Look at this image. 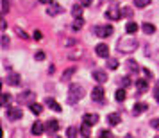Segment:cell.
<instances>
[{
  "instance_id": "cell-1",
  "label": "cell",
  "mask_w": 159,
  "mask_h": 138,
  "mask_svg": "<svg viewBox=\"0 0 159 138\" xmlns=\"http://www.w3.org/2000/svg\"><path fill=\"white\" fill-rule=\"evenodd\" d=\"M136 49H138V41H136V38H132V34L129 38H122L118 41V47H116V50L123 52V54H130V52H134Z\"/></svg>"
},
{
  "instance_id": "cell-2",
  "label": "cell",
  "mask_w": 159,
  "mask_h": 138,
  "mask_svg": "<svg viewBox=\"0 0 159 138\" xmlns=\"http://www.w3.org/2000/svg\"><path fill=\"white\" fill-rule=\"evenodd\" d=\"M82 97H84V90L80 86H77V84H72L70 90H68V102H70V104H75V102L79 101V99H82Z\"/></svg>"
},
{
  "instance_id": "cell-3",
  "label": "cell",
  "mask_w": 159,
  "mask_h": 138,
  "mask_svg": "<svg viewBox=\"0 0 159 138\" xmlns=\"http://www.w3.org/2000/svg\"><path fill=\"white\" fill-rule=\"evenodd\" d=\"M106 18H109V20H120L122 18V9L118 7L116 4H111L109 9L106 11Z\"/></svg>"
},
{
  "instance_id": "cell-4",
  "label": "cell",
  "mask_w": 159,
  "mask_h": 138,
  "mask_svg": "<svg viewBox=\"0 0 159 138\" xmlns=\"http://www.w3.org/2000/svg\"><path fill=\"white\" fill-rule=\"evenodd\" d=\"M63 13V6L61 4H57V2H50V4H47V15L48 16H57Z\"/></svg>"
},
{
  "instance_id": "cell-5",
  "label": "cell",
  "mask_w": 159,
  "mask_h": 138,
  "mask_svg": "<svg viewBox=\"0 0 159 138\" xmlns=\"http://www.w3.org/2000/svg\"><path fill=\"white\" fill-rule=\"evenodd\" d=\"M34 99H36V95L30 90H23L22 93L18 95V101L22 102V104H30V102H34Z\"/></svg>"
},
{
  "instance_id": "cell-6",
  "label": "cell",
  "mask_w": 159,
  "mask_h": 138,
  "mask_svg": "<svg viewBox=\"0 0 159 138\" xmlns=\"http://www.w3.org/2000/svg\"><path fill=\"white\" fill-rule=\"evenodd\" d=\"M95 34L100 38H107L113 34V27L111 25H98V27H95Z\"/></svg>"
},
{
  "instance_id": "cell-7",
  "label": "cell",
  "mask_w": 159,
  "mask_h": 138,
  "mask_svg": "<svg viewBox=\"0 0 159 138\" xmlns=\"http://www.w3.org/2000/svg\"><path fill=\"white\" fill-rule=\"evenodd\" d=\"M104 97H106V90L102 86H95L93 90H91V99H93L95 102H102Z\"/></svg>"
},
{
  "instance_id": "cell-8",
  "label": "cell",
  "mask_w": 159,
  "mask_h": 138,
  "mask_svg": "<svg viewBox=\"0 0 159 138\" xmlns=\"http://www.w3.org/2000/svg\"><path fill=\"white\" fill-rule=\"evenodd\" d=\"M23 117V111L20 108H7V118L9 120H18Z\"/></svg>"
},
{
  "instance_id": "cell-9",
  "label": "cell",
  "mask_w": 159,
  "mask_h": 138,
  "mask_svg": "<svg viewBox=\"0 0 159 138\" xmlns=\"http://www.w3.org/2000/svg\"><path fill=\"white\" fill-rule=\"evenodd\" d=\"M95 52H97V56H100V58H107L109 56V47L106 43H98L95 47Z\"/></svg>"
},
{
  "instance_id": "cell-10",
  "label": "cell",
  "mask_w": 159,
  "mask_h": 138,
  "mask_svg": "<svg viewBox=\"0 0 159 138\" xmlns=\"http://www.w3.org/2000/svg\"><path fill=\"white\" fill-rule=\"evenodd\" d=\"M82 122L88 124V126H95V124L98 122V115L97 113H86V115L82 117Z\"/></svg>"
},
{
  "instance_id": "cell-11",
  "label": "cell",
  "mask_w": 159,
  "mask_h": 138,
  "mask_svg": "<svg viewBox=\"0 0 159 138\" xmlns=\"http://www.w3.org/2000/svg\"><path fill=\"white\" fill-rule=\"evenodd\" d=\"M45 104H47V106H48L50 109H54L56 113H59V111L63 109L61 106H59V102L56 101V99H52V97H47V99H45Z\"/></svg>"
},
{
  "instance_id": "cell-12",
  "label": "cell",
  "mask_w": 159,
  "mask_h": 138,
  "mask_svg": "<svg viewBox=\"0 0 159 138\" xmlns=\"http://www.w3.org/2000/svg\"><path fill=\"white\" fill-rule=\"evenodd\" d=\"M45 127H47V131H48V133H57L59 122L56 120V118H48V122L45 124Z\"/></svg>"
},
{
  "instance_id": "cell-13",
  "label": "cell",
  "mask_w": 159,
  "mask_h": 138,
  "mask_svg": "<svg viewBox=\"0 0 159 138\" xmlns=\"http://www.w3.org/2000/svg\"><path fill=\"white\" fill-rule=\"evenodd\" d=\"M45 131H47V127H45L41 122H34V124H32V135L39 136V135H43Z\"/></svg>"
},
{
  "instance_id": "cell-14",
  "label": "cell",
  "mask_w": 159,
  "mask_h": 138,
  "mask_svg": "<svg viewBox=\"0 0 159 138\" xmlns=\"http://www.w3.org/2000/svg\"><path fill=\"white\" fill-rule=\"evenodd\" d=\"M147 109H148V104L147 102H138V104H134V108H132V113L134 115H139V113H143Z\"/></svg>"
},
{
  "instance_id": "cell-15",
  "label": "cell",
  "mask_w": 159,
  "mask_h": 138,
  "mask_svg": "<svg viewBox=\"0 0 159 138\" xmlns=\"http://www.w3.org/2000/svg\"><path fill=\"white\" fill-rule=\"evenodd\" d=\"M93 79L102 84V83H106V81H107V75H106V72H102V70H95V72H93Z\"/></svg>"
},
{
  "instance_id": "cell-16",
  "label": "cell",
  "mask_w": 159,
  "mask_h": 138,
  "mask_svg": "<svg viewBox=\"0 0 159 138\" xmlns=\"http://www.w3.org/2000/svg\"><path fill=\"white\" fill-rule=\"evenodd\" d=\"M7 84L18 86V84H20V75H18V74H9L7 75Z\"/></svg>"
},
{
  "instance_id": "cell-17",
  "label": "cell",
  "mask_w": 159,
  "mask_h": 138,
  "mask_svg": "<svg viewBox=\"0 0 159 138\" xmlns=\"http://www.w3.org/2000/svg\"><path fill=\"white\" fill-rule=\"evenodd\" d=\"M75 72H77V68H75V66H72V68H68V70H65V72H63L61 79H63V81H70V79H72V75Z\"/></svg>"
},
{
  "instance_id": "cell-18",
  "label": "cell",
  "mask_w": 159,
  "mask_h": 138,
  "mask_svg": "<svg viewBox=\"0 0 159 138\" xmlns=\"http://www.w3.org/2000/svg\"><path fill=\"white\" fill-rule=\"evenodd\" d=\"M107 122L111 124V126H118V124H120V115H118V113H109Z\"/></svg>"
},
{
  "instance_id": "cell-19",
  "label": "cell",
  "mask_w": 159,
  "mask_h": 138,
  "mask_svg": "<svg viewBox=\"0 0 159 138\" xmlns=\"http://www.w3.org/2000/svg\"><path fill=\"white\" fill-rule=\"evenodd\" d=\"M82 7H84L82 4H75L72 7V15L75 16V18H80V16H82Z\"/></svg>"
},
{
  "instance_id": "cell-20",
  "label": "cell",
  "mask_w": 159,
  "mask_h": 138,
  "mask_svg": "<svg viewBox=\"0 0 159 138\" xmlns=\"http://www.w3.org/2000/svg\"><path fill=\"white\" fill-rule=\"evenodd\" d=\"M136 88L139 92H147V90H148V81H145V79L136 81Z\"/></svg>"
},
{
  "instance_id": "cell-21",
  "label": "cell",
  "mask_w": 159,
  "mask_h": 138,
  "mask_svg": "<svg viewBox=\"0 0 159 138\" xmlns=\"http://www.w3.org/2000/svg\"><path fill=\"white\" fill-rule=\"evenodd\" d=\"M29 109L34 113V115H41V111H43V108H41L39 104H36V102H30V104H29Z\"/></svg>"
},
{
  "instance_id": "cell-22",
  "label": "cell",
  "mask_w": 159,
  "mask_h": 138,
  "mask_svg": "<svg viewBox=\"0 0 159 138\" xmlns=\"http://www.w3.org/2000/svg\"><path fill=\"white\" fill-rule=\"evenodd\" d=\"M80 135H82L84 138H89V136H91V126L82 124V127H80Z\"/></svg>"
},
{
  "instance_id": "cell-23",
  "label": "cell",
  "mask_w": 159,
  "mask_h": 138,
  "mask_svg": "<svg viewBox=\"0 0 159 138\" xmlns=\"http://www.w3.org/2000/svg\"><path fill=\"white\" fill-rule=\"evenodd\" d=\"M141 29H143V32H147V34H154V32H156V27L148 22H145L143 25H141Z\"/></svg>"
},
{
  "instance_id": "cell-24",
  "label": "cell",
  "mask_w": 159,
  "mask_h": 138,
  "mask_svg": "<svg viewBox=\"0 0 159 138\" xmlns=\"http://www.w3.org/2000/svg\"><path fill=\"white\" fill-rule=\"evenodd\" d=\"M115 99L118 102H122V101H125V90H123L122 86L118 88V90H116V93H115Z\"/></svg>"
},
{
  "instance_id": "cell-25",
  "label": "cell",
  "mask_w": 159,
  "mask_h": 138,
  "mask_svg": "<svg viewBox=\"0 0 159 138\" xmlns=\"http://www.w3.org/2000/svg\"><path fill=\"white\" fill-rule=\"evenodd\" d=\"M125 31H127L129 34H134V32L138 31V23L136 22H129L127 25H125Z\"/></svg>"
},
{
  "instance_id": "cell-26",
  "label": "cell",
  "mask_w": 159,
  "mask_h": 138,
  "mask_svg": "<svg viewBox=\"0 0 159 138\" xmlns=\"http://www.w3.org/2000/svg\"><path fill=\"white\" fill-rule=\"evenodd\" d=\"M82 25H84L82 18H75V22L72 23V29H73V31H79V29H82Z\"/></svg>"
},
{
  "instance_id": "cell-27",
  "label": "cell",
  "mask_w": 159,
  "mask_h": 138,
  "mask_svg": "<svg viewBox=\"0 0 159 138\" xmlns=\"http://www.w3.org/2000/svg\"><path fill=\"white\" fill-rule=\"evenodd\" d=\"M148 4H152L150 0H134V6L136 7H147Z\"/></svg>"
},
{
  "instance_id": "cell-28",
  "label": "cell",
  "mask_w": 159,
  "mask_h": 138,
  "mask_svg": "<svg viewBox=\"0 0 159 138\" xmlns=\"http://www.w3.org/2000/svg\"><path fill=\"white\" fill-rule=\"evenodd\" d=\"M127 66H129V70H132V72H138V70H139L138 63H136V61H132V59H130V61H127Z\"/></svg>"
},
{
  "instance_id": "cell-29",
  "label": "cell",
  "mask_w": 159,
  "mask_h": 138,
  "mask_svg": "<svg viewBox=\"0 0 159 138\" xmlns=\"http://www.w3.org/2000/svg\"><path fill=\"white\" fill-rule=\"evenodd\" d=\"M9 101H11V95L9 93H2V106H4V108L9 104Z\"/></svg>"
},
{
  "instance_id": "cell-30",
  "label": "cell",
  "mask_w": 159,
  "mask_h": 138,
  "mask_svg": "<svg viewBox=\"0 0 159 138\" xmlns=\"http://www.w3.org/2000/svg\"><path fill=\"white\" fill-rule=\"evenodd\" d=\"M66 136H68V138H75V136H77V129H75V127H68Z\"/></svg>"
},
{
  "instance_id": "cell-31",
  "label": "cell",
  "mask_w": 159,
  "mask_h": 138,
  "mask_svg": "<svg viewBox=\"0 0 159 138\" xmlns=\"http://www.w3.org/2000/svg\"><path fill=\"white\" fill-rule=\"evenodd\" d=\"M7 11H9V0H2V15L6 16Z\"/></svg>"
},
{
  "instance_id": "cell-32",
  "label": "cell",
  "mask_w": 159,
  "mask_h": 138,
  "mask_svg": "<svg viewBox=\"0 0 159 138\" xmlns=\"http://www.w3.org/2000/svg\"><path fill=\"white\" fill-rule=\"evenodd\" d=\"M107 66L111 70H115V68H118V61L116 59H107Z\"/></svg>"
},
{
  "instance_id": "cell-33",
  "label": "cell",
  "mask_w": 159,
  "mask_h": 138,
  "mask_svg": "<svg viewBox=\"0 0 159 138\" xmlns=\"http://www.w3.org/2000/svg\"><path fill=\"white\" fill-rule=\"evenodd\" d=\"M122 16H127V18H130V16H132V9H130V7H123V9H122Z\"/></svg>"
},
{
  "instance_id": "cell-34",
  "label": "cell",
  "mask_w": 159,
  "mask_h": 138,
  "mask_svg": "<svg viewBox=\"0 0 159 138\" xmlns=\"http://www.w3.org/2000/svg\"><path fill=\"white\" fill-rule=\"evenodd\" d=\"M100 138H111V131L102 129V131H100Z\"/></svg>"
},
{
  "instance_id": "cell-35",
  "label": "cell",
  "mask_w": 159,
  "mask_h": 138,
  "mask_svg": "<svg viewBox=\"0 0 159 138\" xmlns=\"http://www.w3.org/2000/svg\"><path fill=\"white\" fill-rule=\"evenodd\" d=\"M16 34H18V36L22 38V40H27V38H29V36H27V34H25V32H23L22 29H20V27H18V29H16Z\"/></svg>"
},
{
  "instance_id": "cell-36",
  "label": "cell",
  "mask_w": 159,
  "mask_h": 138,
  "mask_svg": "<svg viewBox=\"0 0 159 138\" xmlns=\"http://www.w3.org/2000/svg\"><path fill=\"white\" fill-rule=\"evenodd\" d=\"M150 126L154 127V129H159V118H152V120H150Z\"/></svg>"
},
{
  "instance_id": "cell-37",
  "label": "cell",
  "mask_w": 159,
  "mask_h": 138,
  "mask_svg": "<svg viewBox=\"0 0 159 138\" xmlns=\"http://www.w3.org/2000/svg\"><path fill=\"white\" fill-rule=\"evenodd\" d=\"M34 58H36V61H43L45 54H43V52H36V56H34Z\"/></svg>"
},
{
  "instance_id": "cell-38",
  "label": "cell",
  "mask_w": 159,
  "mask_h": 138,
  "mask_svg": "<svg viewBox=\"0 0 159 138\" xmlns=\"http://www.w3.org/2000/svg\"><path fill=\"white\" fill-rule=\"evenodd\" d=\"M32 36H34V40H41V36H43V34H41V31H38V29H36Z\"/></svg>"
},
{
  "instance_id": "cell-39",
  "label": "cell",
  "mask_w": 159,
  "mask_h": 138,
  "mask_svg": "<svg viewBox=\"0 0 159 138\" xmlns=\"http://www.w3.org/2000/svg\"><path fill=\"white\" fill-rule=\"evenodd\" d=\"M7 45H9V38L4 34V36H2V47H7Z\"/></svg>"
},
{
  "instance_id": "cell-40",
  "label": "cell",
  "mask_w": 159,
  "mask_h": 138,
  "mask_svg": "<svg viewBox=\"0 0 159 138\" xmlns=\"http://www.w3.org/2000/svg\"><path fill=\"white\" fill-rule=\"evenodd\" d=\"M154 97H156V101L159 102V81H157V86H156V90H154Z\"/></svg>"
},
{
  "instance_id": "cell-41",
  "label": "cell",
  "mask_w": 159,
  "mask_h": 138,
  "mask_svg": "<svg viewBox=\"0 0 159 138\" xmlns=\"http://www.w3.org/2000/svg\"><path fill=\"white\" fill-rule=\"evenodd\" d=\"M143 72H145V75H147V79L150 81V79H152V72L148 70V68H143Z\"/></svg>"
},
{
  "instance_id": "cell-42",
  "label": "cell",
  "mask_w": 159,
  "mask_h": 138,
  "mask_svg": "<svg viewBox=\"0 0 159 138\" xmlns=\"http://www.w3.org/2000/svg\"><path fill=\"white\" fill-rule=\"evenodd\" d=\"M91 2H93V0H80V4H82L84 7H88V6H91Z\"/></svg>"
},
{
  "instance_id": "cell-43",
  "label": "cell",
  "mask_w": 159,
  "mask_h": 138,
  "mask_svg": "<svg viewBox=\"0 0 159 138\" xmlns=\"http://www.w3.org/2000/svg\"><path fill=\"white\" fill-rule=\"evenodd\" d=\"M129 83H130V79H129V77H123V81H122V88H125L127 84H129Z\"/></svg>"
},
{
  "instance_id": "cell-44",
  "label": "cell",
  "mask_w": 159,
  "mask_h": 138,
  "mask_svg": "<svg viewBox=\"0 0 159 138\" xmlns=\"http://www.w3.org/2000/svg\"><path fill=\"white\" fill-rule=\"evenodd\" d=\"M0 27H2V31H6V27H7V23H6V20H2V25H0Z\"/></svg>"
},
{
  "instance_id": "cell-45",
  "label": "cell",
  "mask_w": 159,
  "mask_h": 138,
  "mask_svg": "<svg viewBox=\"0 0 159 138\" xmlns=\"http://www.w3.org/2000/svg\"><path fill=\"white\" fill-rule=\"evenodd\" d=\"M39 2H41V4H50V2H48V0H39Z\"/></svg>"
},
{
  "instance_id": "cell-46",
  "label": "cell",
  "mask_w": 159,
  "mask_h": 138,
  "mask_svg": "<svg viewBox=\"0 0 159 138\" xmlns=\"http://www.w3.org/2000/svg\"><path fill=\"white\" fill-rule=\"evenodd\" d=\"M125 138H134V136H132V135H127V136H125Z\"/></svg>"
}]
</instances>
